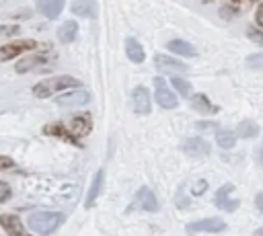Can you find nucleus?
<instances>
[{"mask_svg":"<svg viewBox=\"0 0 263 236\" xmlns=\"http://www.w3.org/2000/svg\"><path fill=\"white\" fill-rule=\"evenodd\" d=\"M78 86H80V80L78 78L64 74V76H53V78H45V80L37 82L33 86V94L37 99H47L51 94H58V92L68 90V88H78Z\"/></svg>","mask_w":263,"mask_h":236,"instance_id":"1","label":"nucleus"},{"mask_svg":"<svg viewBox=\"0 0 263 236\" xmlns=\"http://www.w3.org/2000/svg\"><path fill=\"white\" fill-rule=\"evenodd\" d=\"M64 213L60 211H33L27 220L29 228L37 234H51L53 230H58L64 224Z\"/></svg>","mask_w":263,"mask_h":236,"instance_id":"2","label":"nucleus"},{"mask_svg":"<svg viewBox=\"0 0 263 236\" xmlns=\"http://www.w3.org/2000/svg\"><path fill=\"white\" fill-rule=\"evenodd\" d=\"M35 47H39V43L35 39H21V41L6 43V45L0 47V64H4V62L12 60V57H16V55H21L29 49H35Z\"/></svg>","mask_w":263,"mask_h":236,"instance_id":"3","label":"nucleus"},{"mask_svg":"<svg viewBox=\"0 0 263 236\" xmlns=\"http://www.w3.org/2000/svg\"><path fill=\"white\" fill-rule=\"evenodd\" d=\"M154 86H156V92H154V99H156V103L162 107V109H175L177 105H179V99H177V94L164 84V78H160V76H156L154 78Z\"/></svg>","mask_w":263,"mask_h":236,"instance_id":"4","label":"nucleus"},{"mask_svg":"<svg viewBox=\"0 0 263 236\" xmlns=\"http://www.w3.org/2000/svg\"><path fill=\"white\" fill-rule=\"evenodd\" d=\"M224 230H226V222L220 220V218H203V220L187 224V232L189 234H199V232L216 234V232H224Z\"/></svg>","mask_w":263,"mask_h":236,"instance_id":"5","label":"nucleus"},{"mask_svg":"<svg viewBox=\"0 0 263 236\" xmlns=\"http://www.w3.org/2000/svg\"><path fill=\"white\" fill-rule=\"evenodd\" d=\"M232 191H234V187H232L230 183L222 185V187L216 191L214 203H216V207H218V209H224V211H234V209L240 205V201H238V199H230V193H232Z\"/></svg>","mask_w":263,"mask_h":236,"instance_id":"6","label":"nucleus"},{"mask_svg":"<svg viewBox=\"0 0 263 236\" xmlns=\"http://www.w3.org/2000/svg\"><path fill=\"white\" fill-rule=\"evenodd\" d=\"M132 101H134V111L138 115H148L152 109V101H150V92L146 86H136L132 90Z\"/></svg>","mask_w":263,"mask_h":236,"instance_id":"7","label":"nucleus"},{"mask_svg":"<svg viewBox=\"0 0 263 236\" xmlns=\"http://www.w3.org/2000/svg\"><path fill=\"white\" fill-rule=\"evenodd\" d=\"M183 152L189 156V158H205V156H210V152H212V148H210V144L205 142V140H201V137H189L185 144H183Z\"/></svg>","mask_w":263,"mask_h":236,"instance_id":"8","label":"nucleus"},{"mask_svg":"<svg viewBox=\"0 0 263 236\" xmlns=\"http://www.w3.org/2000/svg\"><path fill=\"white\" fill-rule=\"evenodd\" d=\"M55 57V53L49 49V51H45V53H39V55H31V57H23L21 62H16V72L18 74H23V72H29V70H33V68H37V66H43V64H47L49 60H53Z\"/></svg>","mask_w":263,"mask_h":236,"instance_id":"9","label":"nucleus"},{"mask_svg":"<svg viewBox=\"0 0 263 236\" xmlns=\"http://www.w3.org/2000/svg\"><path fill=\"white\" fill-rule=\"evenodd\" d=\"M0 226L4 228V232L8 236H29L25 232V226H23L21 218L14 215V213H2L0 215Z\"/></svg>","mask_w":263,"mask_h":236,"instance_id":"10","label":"nucleus"},{"mask_svg":"<svg viewBox=\"0 0 263 236\" xmlns=\"http://www.w3.org/2000/svg\"><path fill=\"white\" fill-rule=\"evenodd\" d=\"M134 205H138V207L144 209V211H158V199H156L154 191L148 189V187H142V189L136 193Z\"/></svg>","mask_w":263,"mask_h":236,"instance_id":"11","label":"nucleus"},{"mask_svg":"<svg viewBox=\"0 0 263 236\" xmlns=\"http://www.w3.org/2000/svg\"><path fill=\"white\" fill-rule=\"evenodd\" d=\"M154 64H156L158 70L168 72V74H181V72L187 70V64H183V62H179V60H175V57L162 55V53L154 55Z\"/></svg>","mask_w":263,"mask_h":236,"instance_id":"12","label":"nucleus"},{"mask_svg":"<svg viewBox=\"0 0 263 236\" xmlns=\"http://www.w3.org/2000/svg\"><path fill=\"white\" fill-rule=\"evenodd\" d=\"M88 101H90V94L86 90H74L58 96V105L62 107H80V105H86Z\"/></svg>","mask_w":263,"mask_h":236,"instance_id":"13","label":"nucleus"},{"mask_svg":"<svg viewBox=\"0 0 263 236\" xmlns=\"http://www.w3.org/2000/svg\"><path fill=\"white\" fill-rule=\"evenodd\" d=\"M189 99H191V107L197 113H201V115H214V113H218V107L208 99V94L197 92V94H191Z\"/></svg>","mask_w":263,"mask_h":236,"instance_id":"14","label":"nucleus"},{"mask_svg":"<svg viewBox=\"0 0 263 236\" xmlns=\"http://www.w3.org/2000/svg\"><path fill=\"white\" fill-rule=\"evenodd\" d=\"M90 127H92V121H90V115H78V117H74L72 119V123H70V133L78 140V137H84L86 133H90Z\"/></svg>","mask_w":263,"mask_h":236,"instance_id":"15","label":"nucleus"},{"mask_svg":"<svg viewBox=\"0 0 263 236\" xmlns=\"http://www.w3.org/2000/svg\"><path fill=\"white\" fill-rule=\"evenodd\" d=\"M103 181H105V172L99 168V170L95 172V176H92L90 189H88L86 199H84V207H86V209H90V207L95 205V201H97V197H99V193H101V189H103Z\"/></svg>","mask_w":263,"mask_h":236,"instance_id":"16","label":"nucleus"},{"mask_svg":"<svg viewBox=\"0 0 263 236\" xmlns=\"http://www.w3.org/2000/svg\"><path fill=\"white\" fill-rule=\"evenodd\" d=\"M72 12L76 16H84V18H95L99 12L97 0H74L72 2Z\"/></svg>","mask_w":263,"mask_h":236,"instance_id":"17","label":"nucleus"},{"mask_svg":"<svg viewBox=\"0 0 263 236\" xmlns=\"http://www.w3.org/2000/svg\"><path fill=\"white\" fill-rule=\"evenodd\" d=\"M37 8H39V12H41L45 18L53 21V18H58L60 12L64 10V0H39V2H37Z\"/></svg>","mask_w":263,"mask_h":236,"instance_id":"18","label":"nucleus"},{"mask_svg":"<svg viewBox=\"0 0 263 236\" xmlns=\"http://www.w3.org/2000/svg\"><path fill=\"white\" fill-rule=\"evenodd\" d=\"M166 47H168V51H173L177 55H183V57H193L197 53V49L191 43L183 41V39H173V41L166 43Z\"/></svg>","mask_w":263,"mask_h":236,"instance_id":"19","label":"nucleus"},{"mask_svg":"<svg viewBox=\"0 0 263 236\" xmlns=\"http://www.w3.org/2000/svg\"><path fill=\"white\" fill-rule=\"evenodd\" d=\"M76 35H78V25H76V21H66V23H62V27L58 29V39H60L62 43H72V41L76 39Z\"/></svg>","mask_w":263,"mask_h":236,"instance_id":"20","label":"nucleus"},{"mask_svg":"<svg viewBox=\"0 0 263 236\" xmlns=\"http://www.w3.org/2000/svg\"><path fill=\"white\" fill-rule=\"evenodd\" d=\"M125 53H127V57L134 62V64H142L144 62V49H142V45L136 41V39H125Z\"/></svg>","mask_w":263,"mask_h":236,"instance_id":"21","label":"nucleus"},{"mask_svg":"<svg viewBox=\"0 0 263 236\" xmlns=\"http://www.w3.org/2000/svg\"><path fill=\"white\" fill-rule=\"evenodd\" d=\"M43 131H45L47 135H58V137H64V140H68L70 144H76V146H80V144H78V140H76V137L70 133V129H68V127H64V125H60V123H58V125H47Z\"/></svg>","mask_w":263,"mask_h":236,"instance_id":"22","label":"nucleus"},{"mask_svg":"<svg viewBox=\"0 0 263 236\" xmlns=\"http://www.w3.org/2000/svg\"><path fill=\"white\" fill-rule=\"evenodd\" d=\"M216 144H218L220 148L228 150V148H232V146L236 144V133L230 131V129H218V131H216Z\"/></svg>","mask_w":263,"mask_h":236,"instance_id":"23","label":"nucleus"},{"mask_svg":"<svg viewBox=\"0 0 263 236\" xmlns=\"http://www.w3.org/2000/svg\"><path fill=\"white\" fill-rule=\"evenodd\" d=\"M259 133V125L255 123V121H251V119H245V121H240L238 123V127H236V135H240V137H255Z\"/></svg>","mask_w":263,"mask_h":236,"instance_id":"24","label":"nucleus"},{"mask_svg":"<svg viewBox=\"0 0 263 236\" xmlns=\"http://www.w3.org/2000/svg\"><path fill=\"white\" fill-rule=\"evenodd\" d=\"M171 82H173V86H175V90L183 96V99H189L191 94H193V88H191V84L185 80V78H181V76H175V78H171Z\"/></svg>","mask_w":263,"mask_h":236,"instance_id":"25","label":"nucleus"},{"mask_svg":"<svg viewBox=\"0 0 263 236\" xmlns=\"http://www.w3.org/2000/svg\"><path fill=\"white\" fill-rule=\"evenodd\" d=\"M245 64H247V68H251V70H263V51L247 55Z\"/></svg>","mask_w":263,"mask_h":236,"instance_id":"26","label":"nucleus"},{"mask_svg":"<svg viewBox=\"0 0 263 236\" xmlns=\"http://www.w3.org/2000/svg\"><path fill=\"white\" fill-rule=\"evenodd\" d=\"M247 37L257 43V45H263V29H257V27H247Z\"/></svg>","mask_w":263,"mask_h":236,"instance_id":"27","label":"nucleus"},{"mask_svg":"<svg viewBox=\"0 0 263 236\" xmlns=\"http://www.w3.org/2000/svg\"><path fill=\"white\" fill-rule=\"evenodd\" d=\"M10 195H12V191H10V187H8V183H4V181H0V203H4V201H8V199H10Z\"/></svg>","mask_w":263,"mask_h":236,"instance_id":"28","label":"nucleus"},{"mask_svg":"<svg viewBox=\"0 0 263 236\" xmlns=\"http://www.w3.org/2000/svg\"><path fill=\"white\" fill-rule=\"evenodd\" d=\"M18 31H21V29H18L16 25H10V27H8V25H2V27H0V35H8V37H10V35H16Z\"/></svg>","mask_w":263,"mask_h":236,"instance_id":"29","label":"nucleus"},{"mask_svg":"<svg viewBox=\"0 0 263 236\" xmlns=\"http://www.w3.org/2000/svg\"><path fill=\"white\" fill-rule=\"evenodd\" d=\"M14 166V160H10L8 156H0V170H8Z\"/></svg>","mask_w":263,"mask_h":236,"instance_id":"30","label":"nucleus"},{"mask_svg":"<svg viewBox=\"0 0 263 236\" xmlns=\"http://www.w3.org/2000/svg\"><path fill=\"white\" fill-rule=\"evenodd\" d=\"M255 21H257V25H259V27H263V2L257 6V12H255Z\"/></svg>","mask_w":263,"mask_h":236,"instance_id":"31","label":"nucleus"},{"mask_svg":"<svg viewBox=\"0 0 263 236\" xmlns=\"http://www.w3.org/2000/svg\"><path fill=\"white\" fill-rule=\"evenodd\" d=\"M255 205H257V209L263 213V191L257 193V197H255Z\"/></svg>","mask_w":263,"mask_h":236,"instance_id":"32","label":"nucleus"},{"mask_svg":"<svg viewBox=\"0 0 263 236\" xmlns=\"http://www.w3.org/2000/svg\"><path fill=\"white\" fill-rule=\"evenodd\" d=\"M197 127H199V129H210V127H216V125H214V123H210V121H199V123H197Z\"/></svg>","mask_w":263,"mask_h":236,"instance_id":"33","label":"nucleus"},{"mask_svg":"<svg viewBox=\"0 0 263 236\" xmlns=\"http://www.w3.org/2000/svg\"><path fill=\"white\" fill-rule=\"evenodd\" d=\"M253 236H263V228H259V230H255V232H253Z\"/></svg>","mask_w":263,"mask_h":236,"instance_id":"34","label":"nucleus"},{"mask_svg":"<svg viewBox=\"0 0 263 236\" xmlns=\"http://www.w3.org/2000/svg\"><path fill=\"white\" fill-rule=\"evenodd\" d=\"M228 2H230V4H232V6H238V4H240V2H242V0H228Z\"/></svg>","mask_w":263,"mask_h":236,"instance_id":"35","label":"nucleus"},{"mask_svg":"<svg viewBox=\"0 0 263 236\" xmlns=\"http://www.w3.org/2000/svg\"><path fill=\"white\" fill-rule=\"evenodd\" d=\"M261 164H263V148H261Z\"/></svg>","mask_w":263,"mask_h":236,"instance_id":"36","label":"nucleus"},{"mask_svg":"<svg viewBox=\"0 0 263 236\" xmlns=\"http://www.w3.org/2000/svg\"><path fill=\"white\" fill-rule=\"evenodd\" d=\"M251 2H259V0H251Z\"/></svg>","mask_w":263,"mask_h":236,"instance_id":"37","label":"nucleus"}]
</instances>
